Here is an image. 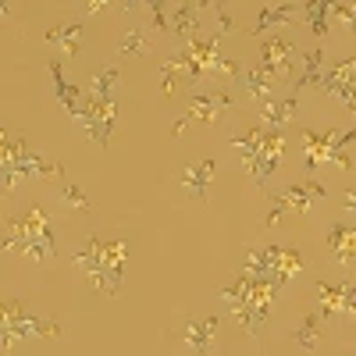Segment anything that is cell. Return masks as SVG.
I'll return each mask as SVG.
<instances>
[{
  "instance_id": "obj_1",
  "label": "cell",
  "mask_w": 356,
  "mask_h": 356,
  "mask_svg": "<svg viewBox=\"0 0 356 356\" xmlns=\"http://www.w3.org/2000/svg\"><path fill=\"white\" fill-rule=\"evenodd\" d=\"M125 253H129V243L125 239H89L79 253H75V264L86 267L89 282H93L97 289H104L107 296L118 292V285H122V264H125Z\"/></svg>"
},
{
  "instance_id": "obj_2",
  "label": "cell",
  "mask_w": 356,
  "mask_h": 356,
  "mask_svg": "<svg viewBox=\"0 0 356 356\" xmlns=\"http://www.w3.org/2000/svg\"><path fill=\"white\" fill-rule=\"evenodd\" d=\"M292 61H296V47L289 40H282V36H267L264 40V47H260V68H264V75L275 79V86L292 75Z\"/></svg>"
},
{
  "instance_id": "obj_3",
  "label": "cell",
  "mask_w": 356,
  "mask_h": 356,
  "mask_svg": "<svg viewBox=\"0 0 356 356\" xmlns=\"http://www.w3.org/2000/svg\"><path fill=\"white\" fill-rule=\"evenodd\" d=\"M282 146H285L282 132H264L260 150H257L253 161L246 164V171H250V178H253L257 189H264L267 182H271V175H275V168H278V157H282Z\"/></svg>"
},
{
  "instance_id": "obj_4",
  "label": "cell",
  "mask_w": 356,
  "mask_h": 356,
  "mask_svg": "<svg viewBox=\"0 0 356 356\" xmlns=\"http://www.w3.org/2000/svg\"><path fill=\"white\" fill-rule=\"evenodd\" d=\"M275 207H282V211H300L307 214L314 200H324V186L321 182H303V186H285L278 193H271Z\"/></svg>"
},
{
  "instance_id": "obj_5",
  "label": "cell",
  "mask_w": 356,
  "mask_h": 356,
  "mask_svg": "<svg viewBox=\"0 0 356 356\" xmlns=\"http://www.w3.org/2000/svg\"><path fill=\"white\" fill-rule=\"evenodd\" d=\"M182 342L196 353V356H211L218 349V317H203V321H189L182 328Z\"/></svg>"
},
{
  "instance_id": "obj_6",
  "label": "cell",
  "mask_w": 356,
  "mask_h": 356,
  "mask_svg": "<svg viewBox=\"0 0 356 356\" xmlns=\"http://www.w3.org/2000/svg\"><path fill=\"white\" fill-rule=\"evenodd\" d=\"M225 111H232V97L221 93V89H211V93H193L189 114H186V118H196V122H207V125H211V122H218Z\"/></svg>"
},
{
  "instance_id": "obj_7",
  "label": "cell",
  "mask_w": 356,
  "mask_h": 356,
  "mask_svg": "<svg viewBox=\"0 0 356 356\" xmlns=\"http://www.w3.org/2000/svg\"><path fill=\"white\" fill-rule=\"evenodd\" d=\"M211 178H214V161L207 157V161L189 164L182 175H178V186H182V193H189L193 200L207 203V186H211Z\"/></svg>"
},
{
  "instance_id": "obj_8",
  "label": "cell",
  "mask_w": 356,
  "mask_h": 356,
  "mask_svg": "<svg viewBox=\"0 0 356 356\" xmlns=\"http://www.w3.org/2000/svg\"><path fill=\"white\" fill-rule=\"evenodd\" d=\"M239 82H243L246 97H250L253 104L264 107V104H271V100H275V79H271V75H264V68H243Z\"/></svg>"
},
{
  "instance_id": "obj_9",
  "label": "cell",
  "mask_w": 356,
  "mask_h": 356,
  "mask_svg": "<svg viewBox=\"0 0 356 356\" xmlns=\"http://www.w3.org/2000/svg\"><path fill=\"white\" fill-rule=\"evenodd\" d=\"M50 79H54V97L65 104V111H68L72 118H79L86 104H82V97H79V89L65 82V72H61V57H54V61H50Z\"/></svg>"
},
{
  "instance_id": "obj_10",
  "label": "cell",
  "mask_w": 356,
  "mask_h": 356,
  "mask_svg": "<svg viewBox=\"0 0 356 356\" xmlns=\"http://www.w3.org/2000/svg\"><path fill=\"white\" fill-rule=\"evenodd\" d=\"M82 33H86V25L75 18V22H65V25H54L50 33H47V40L61 47L65 57H75L79 54V43H82Z\"/></svg>"
},
{
  "instance_id": "obj_11",
  "label": "cell",
  "mask_w": 356,
  "mask_h": 356,
  "mask_svg": "<svg viewBox=\"0 0 356 356\" xmlns=\"http://www.w3.org/2000/svg\"><path fill=\"white\" fill-rule=\"evenodd\" d=\"M296 93L292 97H282V100H271V104H264L260 107V118H264V125H271V132H278L282 125H289L292 118H296Z\"/></svg>"
},
{
  "instance_id": "obj_12",
  "label": "cell",
  "mask_w": 356,
  "mask_h": 356,
  "mask_svg": "<svg viewBox=\"0 0 356 356\" xmlns=\"http://www.w3.org/2000/svg\"><path fill=\"white\" fill-rule=\"evenodd\" d=\"M200 4H175L171 11H168V22H171V29L175 33H182V36H193L196 29H200Z\"/></svg>"
},
{
  "instance_id": "obj_13",
  "label": "cell",
  "mask_w": 356,
  "mask_h": 356,
  "mask_svg": "<svg viewBox=\"0 0 356 356\" xmlns=\"http://www.w3.org/2000/svg\"><path fill=\"white\" fill-rule=\"evenodd\" d=\"M321 72H324V47H314V50L303 54V75H300V82H296V89H307V86L317 89Z\"/></svg>"
},
{
  "instance_id": "obj_14",
  "label": "cell",
  "mask_w": 356,
  "mask_h": 356,
  "mask_svg": "<svg viewBox=\"0 0 356 356\" xmlns=\"http://www.w3.org/2000/svg\"><path fill=\"white\" fill-rule=\"evenodd\" d=\"M296 15H300V8H289V4H275V8H260V11H257V25H253V33L260 36L264 29H271V25H285V22H292Z\"/></svg>"
},
{
  "instance_id": "obj_15",
  "label": "cell",
  "mask_w": 356,
  "mask_h": 356,
  "mask_svg": "<svg viewBox=\"0 0 356 356\" xmlns=\"http://www.w3.org/2000/svg\"><path fill=\"white\" fill-rule=\"evenodd\" d=\"M292 339L300 342L307 353H317V349H321V321H317V314H307V317L300 321V328H296Z\"/></svg>"
},
{
  "instance_id": "obj_16",
  "label": "cell",
  "mask_w": 356,
  "mask_h": 356,
  "mask_svg": "<svg viewBox=\"0 0 356 356\" xmlns=\"http://www.w3.org/2000/svg\"><path fill=\"white\" fill-rule=\"evenodd\" d=\"M122 79L118 75V68H100L97 75H93V82H89V89H86V100H107V93H111V86Z\"/></svg>"
},
{
  "instance_id": "obj_17",
  "label": "cell",
  "mask_w": 356,
  "mask_h": 356,
  "mask_svg": "<svg viewBox=\"0 0 356 356\" xmlns=\"http://www.w3.org/2000/svg\"><path fill=\"white\" fill-rule=\"evenodd\" d=\"M150 50V40H146V33L136 25V29H129V33L118 40V54H125V57H139V54H146Z\"/></svg>"
},
{
  "instance_id": "obj_18",
  "label": "cell",
  "mask_w": 356,
  "mask_h": 356,
  "mask_svg": "<svg viewBox=\"0 0 356 356\" xmlns=\"http://www.w3.org/2000/svg\"><path fill=\"white\" fill-rule=\"evenodd\" d=\"M300 11L310 18V29H314V33H317L321 40L328 36V22H324V18H328L332 4H314V0H310V4H300Z\"/></svg>"
},
{
  "instance_id": "obj_19",
  "label": "cell",
  "mask_w": 356,
  "mask_h": 356,
  "mask_svg": "<svg viewBox=\"0 0 356 356\" xmlns=\"http://www.w3.org/2000/svg\"><path fill=\"white\" fill-rule=\"evenodd\" d=\"M61 200L72 203L75 211H89V207H93V203H89V196H82V189L72 186V182H65V178H61Z\"/></svg>"
},
{
  "instance_id": "obj_20",
  "label": "cell",
  "mask_w": 356,
  "mask_h": 356,
  "mask_svg": "<svg viewBox=\"0 0 356 356\" xmlns=\"http://www.w3.org/2000/svg\"><path fill=\"white\" fill-rule=\"evenodd\" d=\"M332 11L342 15L346 18V29H353V33H356V4H332Z\"/></svg>"
},
{
  "instance_id": "obj_21",
  "label": "cell",
  "mask_w": 356,
  "mask_h": 356,
  "mask_svg": "<svg viewBox=\"0 0 356 356\" xmlns=\"http://www.w3.org/2000/svg\"><path fill=\"white\" fill-rule=\"evenodd\" d=\"M211 11H218V25H221V33H228V29H235L232 15L225 11V4H211Z\"/></svg>"
},
{
  "instance_id": "obj_22",
  "label": "cell",
  "mask_w": 356,
  "mask_h": 356,
  "mask_svg": "<svg viewBox=\"0 0 356 356\" xmlns=\"http://www.w3.org/2000/svg\"><path fill=\"white\" fill-rule=\"evenodd\" d=\"M346 211H349V214H356V189H353V193H346Z\"/></svg>"
},
{
  "instance_id": "obj_23",
  "label": "cell",
  "mask_w": 356,
  "mask_h": 356,
  "mask_svg": "<svg viewBox=\"0 0 356 356\" xmlns=\"http://www.w3.org/2000/svg\"><path fill=\"white\" fill-rule=\"evenodd\" d=\"M0 15H4V18H8V15H15V4H8V0H0Z\"/></svg>"
},
{
  "instance_id": "obj_24",
  "label": "cell",
  "mask_w": 356,
  "mask_h": 356,
  "mask_svg": "<svg viewBox=\"0 0 356 356\" xmlns=\"http://www.w3.org/2000/svg\"><path fill=\"white\" fill-rule=\"evenodd\" d=\"M353 356H356V353H353Z\"/></svg>"
}]
</instances>
